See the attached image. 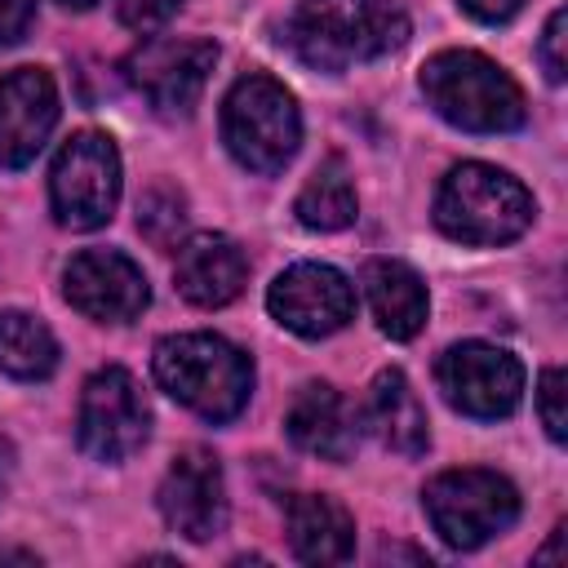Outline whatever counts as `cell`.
Returning <instances> with one entry per match:
<instances>
[{
	"label": "cell",
	"mask_w": 568,
	"mask_h": 568,
	"mask_svg": "<svg viewBox=\"0 0 568 568\" xmlns=\"http://www.w3.org/2000/svg\"><path fill=\"white\" fill-rule=\"evenodd\" d=\"M408 13L399 0H297L288 18V44L315 71H346L395 53L408 40Z\"/></svg>",
	"instance_id": "1"
},
{
	"label": "cell",
	"mask_w": 568,
	"mask_h": 568,
	"mask_svg": "<svg viewBox=\"0 0 568 568\" xmlns=\"http://www.w3.org/2000/svg\"><path fill=\"white\" fill-rule=\"evenodd\" d=\"M151 368H155L160 390H169L182 408L200 413L204 422L240 417L253 395V359L217 333L160 337Z\"/></svg>",
	"instance_id": "2"
},
{
	"label": "cell",
	"mask_w": 568,
	"mask_h": 568,
	"mask_svg": "<svg viewBox=\"0 0 568 568\" xmlns=\"http://www.w3.org/2000/svg\"><path fill=\"white\" fill-rule=\"evenodd\" d=\"M426 106L466 133H510L528 120L524 89L506 67L475 49H444L422 67Z\"/></svg>",
	"instance_id": "3"
},
{
	"label": "cell",
	"mask_w": 568,
	"mask_h": 568,
	"mask_svg": "<svg viewBox=\"0 0 568 568\" xmlns=\"http://www.w3.org/2000/svg\"><path fill=\"white\" fill-rule=\"evenodd\" d=\"M532 213L537 204L528 186L484 160L448 169L435 195V222L457 244H510L532 226Z\"/></svg>",
	"instance_id": "4"
},
{
	"label": "cell",
	"mask_w": 568,
	"mask_h": 568,
	"mask_svg": "<svg viewBox=\"0 0 568 568\" xmlns=\"http://www.w3.org/2000/svg\"><path fill=\"white\" fill-rule=\"evenodd\" d=\"M222 142L248 173H280L302 142V111L297 98L262 71H248L222 98Z\"/></svg>",
	"instance_id": "5"
},
{
	"label": "cell",
	"mask_w": 568,
	"mask_h": 568,
	"mask_svg": "<svg viewBox=\"0 0 568 568\" xmlns=\"http://www.w3.org/2000/svg\"><path fill=\"white\" fill-rule=\"evenodd\" d=\"M426 519L453 550H475L519 519V488L484 466L439 470L422 493Z\"/></svg>",
	"instance_id": "6"
},
{
	"label": "cell",
	"mask_w": 568,
	"mask_h": 568,
	"mask_svg": "<svg viewBox=\"0 0 568 568\" xmlns=\"http://www.w3.org/2000/svg\"><path fill=\"white\" fill-rule=\"evenodd\" d=\"M120 200V151L106 133L80 129L62 142L49 169L53 217L71 231H98L111 222Z\"/></svg>",
	"instance_id": "7"
},
{
	"label": "cell",
	"mask_w": 568,
	"mask_h": 568,
	"mask_svg": "<svg viewBox=\"0 0 568 568\" xmlns=\"http://www.w3.org/2000/svg\"><path fill=\"white\" fill-rule=\"evenodd\" d=\"M151 435V408L129 368L106 364L80 390L75 439L93 462H129Z\"/></svg>",
	"instance_id": "8"
},
{
	"label": "cell",
	"mask_w": 568,
	"mask_h": 568,
	"mask_svg": "<svg viewBox=\"0 0 568 568\" xmlns=\"http://www.w3.org/2000/svg\"><path fill=\"white\" fill-rule=\"evenodd\" d=\"M435 382L457 413L475 422H497L519 408L524 364L493 342H457L439 355Z\"/></svg>",
	"instance_id": "9"
},
{
	"label": "cell",
	"mask_w": 568,
	"mask_h": 568,
	"mask_svg": "<svg viewBox=\"0 0 568 568\" xmlns=\"http://www.w3.org/2000/svg\"><path fill=\"white\" fill-rule=\"evenodd\" d=\"M217 62V44L204 36H151L124 62L129 84L160 111V115H191Z\"/></svg>",
	"instance_id": "10"
},
{
	"label": "cell",
	"mask_w": 568,
	"mask_h": 568,
	"mask_svg": "<svg viewBox=\"0 0 568 568\" xmlns=\"http://www.w3.org/2000/svg\"><path fill=\"white\" fill-rule=\"evenodd\" d=\"M266 311L297 337H328L355 320V288L328 262H297L266 288Z\"/></svg>",
	"instance_id": "11"
},
{
	"label": "cell",
	"mask_w": 568,
	"mask_h": 568,
	"mask_svg": "<svg viewBox=\"0 0 568 568\" xmlns=\"http://www.w3.org/2000/svg\"><path fill=\"white\" fill-rule=\"evenodd\" d=\"M62 293L80 315H89L98 324H129L151 302V284H146L142 266L133 257H124L120 248L75 253L62 271Z\"/></svg>",
	"instance_id": "12"
},
{
	"label": "cell",
	"mask_w": 568,
	"mask_h": 568,
	"mask_svg": "<svg viewBox=\"0 0 568 568\" xmlns=\"http://www.w3.org/2000/svg\"><path fill=\"white\" fill-rule=\"evenodd\" d=\"M160 515L186 541H213L226 528V479L209 448H182L155 493Z\"/></svg>",
	"instance_id": "13"
},
{
	"label": "cell",
	"mask_w": 568,
	"mask_h": 568,
	"mask_svg": "<svg viewBox=\"0 0 568 568\" xmlns=\"http://www.w3.org/2000/svg\"><path fill=\"white\" fill-rule=\"evenodd\" d=\"M58 124V84L44 67H13L0 75V169H22L40 155Z\"/></svg>",
	"instance_id": "14"
},
{
	"label": "cell",
	"mask_w": 568,
	"mask_h": 568,
	"mask_svg": "<svg viewBox=\"0 0 568 568\" xmlns=\"http://www.w3.org/2000/svg\"><path fill=\"white\" fill-rule=\"evenodd\" d=\"M173 284L178 293L200 306V311H217L226 302H235L248 284V257L231 235L217 231H195L178 244V262H173Z\"/></svg>",
	"instance_id": "15"
},
{
	"label": "cell",
	"mask_w": 568,
	"mask_h": 568,
	"mask_svg": "<svg viewBox=\"0 0 568 568\" xmlns=\"http://www.w3.org/2000/svg\"><path fill=\"white\" fill-rule=\"evenodd\" d=\"M284 430L302 453L346 462L359 439V413H351V404L328 382H306L284 413Z\"/></svg>",
	"instance_id": "16"
},
{
	"label": "cell",
	"mask_w": 568,
	"mask_h": 568,
	"mask_svg": "<svg viewBox=\"0 0 568 568\" xmlns=\"http://www.w3.org/2000/svg\"><path fill=\"white\" fill-rule=\"evenodd\" d=\"M359 422L373 430V439L399 457H422L430 448V426H426V408L413 390V382L399 368H382L368 386L364 413Z\"/></svg>",
	"instance_id": "17"
},
{
	"label": "cell",
	"mask_w": 568,
	"mask_h": 568,
	"mask_svg": "<svg viewBox=\"0 0 568 568\" xmlns=\"http://www.w3.org/2000/svg\"><path fill=\"white\" fill-rule=\"evenodd\" d=\"M364 293H368V306H373V320L386 337L395 342H408L426 328V315H430V293L422 284V275L399 262V257H373L364 266Z\"/></svg>",
	"instance_id": "18"
},
{
	"label": "cell",
	"mask_w": 568,
	"mask_h": 568,
	"mask_svg": "<svg viewBox=\"0 0 568 568\" xmlns=\"http://www.w3.org/2000/svg\"><path fill=\"white\" fill-rule=\"evenodd\" d=\"M288 546L302 564H346L355 555V519L324 493H302L284 510Z\"/></svg>",
	"instance_id": "19"
},
{
	"label": "cell",
	"mask_w": 568,
	"mask_h": 568,
	"mask_svg": "<svg viewBox=\"0 0 568 568\" xmlns=\"http://www.w3.org/2000/svg\"><path fill=\"white\" fill-rule=\"evenodd\" d=\"M58 368V337L44 320L27 311H0V373L18 382H40Z\"/></svg>",
	"instance_id": "20"
},
{
	"label": "cell",
	"mask_w": 568,
	"mask_h": 568,
	"mask_svg": "<svg viewBox=\"0 0 568 568\" xmlns=\"http://www.w3.org/2000/svg\"><path fill=\"white\" fill-rule=\"evenodd\" d=\"M355 209H359V200H355V186L337 155H328L293 200V213L306 231H342L355 222Z\"/></svg>",
	"instance_id": "21"
},
{
	"label": "cell",
	"mask_w": 568,
	"mask_h": 568,
	"mask_svg": "<svg viewBox=\"0 0 568 568\" xmlns=\"http://www.w3.org/2000/svg\"><path fill=\"white\" fill-rule=\"evenodd\" d=\"M138 226H142V235L155 240V244H178V235H182V226H186V204H182V195H178L173 186H151V191L142 195V204H138Z\"/></svg>",
	"instance_id": "22"
},
{
	"label": "cell",
	"mask_w": 568,
	"mask_h": 568,
	"mask_svg": "<svg viewBox=\"0 0 568 568\" xmlns=\"http://www.w3.org/2000/svg\"><path fill=\"white\" fill-rule=\"evenodd\" d=\"M564 368H546L541 373V382H537V417H541V426H546V435L555 439V444H564V435H568V413H564Z\"/></svg>",
	"instance_id": "23"
},
{
	"label": "cell",
	"mask_w": 568,
	"mask_h": 568,
	"mask_svg": "<svg viewBox=\"0 0 568 568\" xmlns=\"http://www.w3.org/2000/svg\"><path fill=\"white\" fill-rule=\"evenodd\" d=\"M182 9V0H115V13L129 31L146 36V31H160L173 13Z\"/></svg>",
	"instance_id": "24"
},
{
	"label": "cell",
	"mask_w": 568,
	"mask_h": 568,
	"mask_svg": "<svg viewBox=\"0 0 568 568\" xmlns=\"http://www.w3.org/2000/svg\"><path fill=\"white\" fill-rule=\"evenodd\" d=\"M564 40H568V9H555V13L546 18V31H541V49H537V58H541V67H546V75H550L555 84L568 75Z\"/></svg>",
	"instance_id": "25"
},
{
	"label": "cell",
	"mask_w": 568,
	"mask_h": 568,
	"mask_svg": "<svg viewBox=\"0 0 568 568\" xmlns=\"http://www.w3.org/2000/svg\"><path fill=\"white\" fill-rule=\"evenodd\" d=\"M36 22V0H0V44H18Z\"/></svg>",
	"instance_id": "26"
},
{
	"label": "cell",
	"mask_w": 568,
	"mask_h": 568,
	"mask_svg": "<svg viewBox=\"0 0 568 568\" xmlns=\"http://www.w3.org/2000/svg\"><path fill=\"white\" fill-rule=\"evenodd\" d=\"M462 9H466L475 22L497 27V22H510V18L524 9V0H462Z\"/></svg>",
	"instance_id": "27"
},
{
	"label": "cell",
	"mask_w": 568,
	"mask_h": 568,
	"mask_svg": "<svg viewBox=\"0 0 568 568\" xmlns=\"http://www.w3.org/2000/svg\"><path fill=\"white\" fill-rule=\"evenodd\" d=\"M9 479H13V448H9V439H0V501L9 493Z\"/></svg>",
	"instance_id": "28"
},
{
	"label": "cell",
	"mask_w": 568,
	"mask_h": 568,
	"mask_svg": "<svg viewBox=\"0 0 568 568\" xmlns=\"http://www.w3.org/2000/svg\"><path fill=\"white\" fill-rule=\"evenodd\" d=\"M0 559H22V564H36L31 550H0Z\"/></svg>",
	"instance_id": "29"
},
{
	"label": "cell",
	"mask_w": 568,
	"mask_h": 568,
	"mask_svg": "<svg viewBox=\"0 0 568 568\" xmlns=\"http://www.w3.org/2000/svg\"><path fill=\"white\" fill-rule=\"evenodd\" d=\"M58 4H62V9H93L98 0H58Z\"/></svg>",
	"instance_id": "30"
}]
</instances>
